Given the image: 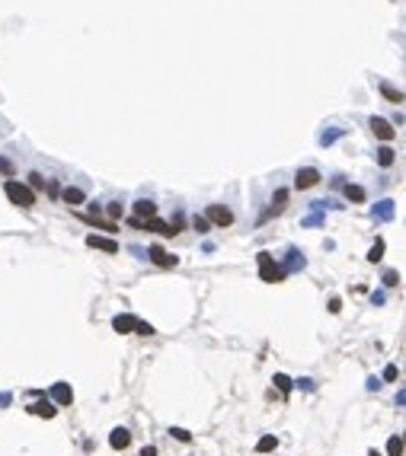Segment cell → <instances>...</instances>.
<instances>
[{"instance_id":"cell-3","label":"cell","mask_w":406,"mask_h":456,"mask_svg":"<svg viewBox=\"0 0 406 456\" xmlns=\"http://www.w3.org/2000/svg\"><path fill=\"white\" fill-rule=\"evenodd\" d=\"M205 217H208L214 226H230V223H234V210L224 207V204H211L208 210H205Z\"/></svg>"},{"instance_id":"cell-34","label":"cell","mask_w":406,"mask_h":456,"mask_svg":"<svg viewBox=\"0 0 406 456\" xmlns=\"http://www.w3.org/2000/svg\"><path fill=\"white\" fill-rule=\"evenodd\" d=\"M141 456H157V450H154V446H144V450H141Z\"/></svg>"},{"instance_id":"cell-19","label":"cell","mask_w":406,"mask_h":456,"mask_svg":"<svg viewBox=\"0 0 406 456\" xmlns=\"http://www.w3.org/2000/svg\"><path fill=\"white\" fill-rule=\"evenodd\" d=\"M342 191H345V198L355 201V204H361V201H365V188H361V185H345Z\"/></svg>"},{"instance_id":"cell-11","label":"cell","mask_w":406,"mask_h":456,"mask_svg":"<svg viewBox=\"0 0 406 456\" xmlns=\"http://www.w3.org/2000/svg\"><path fill=\"white\" fill-rule=\"evenodd\" d=\"M131 217H138V220H154V217H157V204H154V201H148V198L138 201Z\"/></svg>"},{"instance_id":"cell-8","label":"cell","mask_w":406,"mask_h":456,"mask_svg":"<svg viewBox=\"0 0 406 456\" xmlns=\"http://www.w3.org/2000/svg\"><path fill=\"white\" fill-rule=\"evenodd\" d=\"M51 399H55L58 405H71V402H74V389L67 383H55V386H51Z\"/></svg>"},{"instance_id":"cell-36","label":"cell","mask_w":406,"mask_h":456,"mask_svg":"<svg viewBox=\"0 0 406 456\" xmlns=\"http://www.w3.org/2000/svg\"><path fill=\"white\" fill-rule=\"evenodd\" d=\"M368 456H381V453H377V450H371V453H368Z\"/></svg>"},{"instance_id":"cell-21","label":"cell","mask_w":406,"mask_h":456,"mask_svg":"<svg viewBox=\"0 0 406 456\" xmlns=\"http://www.w3.org/2000/svg\"><path fill=\"white\" fill-rule=\"evenodd\" d=\"M393 160H396V153L390 150V147H381V150H377V163L381 166H393Z\"/></svg>"},{"instance_id":"cell-35","label":"cell","mask_w":406,"mask_h":456,"mask_svg":"<svg viewBox=\"0 0 406 456\" xmlns=\"http://www.w3.org/2000/svg\"><path fill=\"white\" fill-rule=\"evenodd\" d=\"M396 402H400V405H406V389L400 392V396H396Z\"/></svg>"},{"instance_id":"cell-17","label":"cell","mask_w":406,"mask_h":456,"mask_svg":"<svg viewBox=\"0 0 406 456\" xmlns=\"http://www.w3.org/2000/svg\"><path fill=\"white\" fill-rule=\"evenodd\" d=\"M80 217H83V214H80ZM83 223H90V226H99V230H106V233H115V230H118V226H115V220H96V217H90V214L83 217Z\"/></svg>"},{"instance_id":"cell-31","label":"cell","mask_w":406,"mask_h":456,"mask_svg":"<svg viewBox=\"0 0 406 456\" xmlns=\"http://www.w3.org/2000/svg\"><path fill=\"white\" fill-rule=\"evenodd\" d=\"M106 214H109V220H115V217L122 214V204H109V207H106Z\"/></svg>"},{"instance_id":"cell-23","label":"cell","mask_w":406,"mask_h":456,"mask_svg":"<svg viewBox=\"0 0 406 456\" xmlns=\"http://www.w3.org/2000/svg\"><path fill=\"white\" fill-rule=\"evenodd\" d=\"M381 259H384V240H377L368 252V262H381Z\"/></svg>"},{"instance_id":"cell-37","label":"cell","mask_w":406,"mask_h":456,"mask_svg":"<svg viewBox=\"0 0 406 456\" xmlns=\"http://www.w3.org/2000/svg\"><path fill=\"white\" fill-rule=\"evenodd\" d=\"M403 443H406V434H403Z\"/></svg>"},{"instance_id":"cell-4","label":"cell","mask_w":406,"mask_h":456,"mask_svg":"<svg viewBox=\"0 0 406 456\" xmlns=\"http://www.w3.org/2000/svg\"><path fill=\"white\" fill-rule=\"evenodd\" d=\"M317 182H320V172L314 169V166H304V169H298V175H295V188H314Z\"/></svg>"},{"instance_id":"cell-27","label":"cell","mask_w":406,"mask_h":456,"mask_svg":"<svg viewBox=\"0 0 406 456\" xmlns=\"http://www.w3.org/2000/svg\"><path fill=\"white\" fill-rule=\"evenodd\" d=\"M384 284H387V287H396V284H400V275H396V271H384Z\"/></svg>"},{"instance_id":"cell-28","label":"cell","mask_w":406,"mask_h":456,"mask_svg":"<svg viewBox=\"0 0 406 456\" xmlns=\"http://www.w3.org/2000/svg\"><path fill=\"white\" fill-rule=\"evenodd\" d=\"M134 332H138V335H144V338H148V335H154V329L148 326V322H141V319H138V326H134Z\"/></svg>"},{"instance_id":"cell-5","label":"cell","mask_w":406,"mask_h":456,"mask_svg":"<svg viewBox=\"0 0 406 456\" xmlns=\"http://www.w3.org/2000/svg\"><path fill=\"white\" fill-rule=\"evenodd\" d=\"M86 246H90V249H99V252H109V256H115L118 252V243L115 240H109V236H86Z\"/></svg>"},{"instance_id":"cell-10","label":"cell","mask_w":406,"mask_h":456,"mask_svg":"<svg viewBox=\"0 0 406 456\" xmlns=\"http://www.w3.org/2000/svg\"><path fill=\"white\" fill-rule=\"evenodd\" d=\"M134 326H138V319H134V316H128V313H122V316H115V319H112V329H115L118 335H131Z\"/></svg>"},{"instance_id":"cell-24","label":"cell","mask_w":406,"mask_h":456,"mask_svg":"<svg viewBox=\"0 0 406 456\" xmlns=\"http://www.w3.org/2000/svg\"><path fill=\"white\" fill-rule=\"evenodd\" d=\"M170 437H173V440H179V443H189V440H192V434L183 431V427H170Z\"/></svg>"},{"instance_id":"cell-1","label":"cell","mask_w":406,"mask_h":456,"mask_svg":"<svg viewBox=\"0 0 406 456\" xmlns=\"http://www.w3.org/2000/svg\"><path fill=\"white\" fill-rule=\"evenodd\" d=\"M4 191H7V198H10L16 207H32L36 204V191H32V185H23V182H16V179H7Z\"/></svg>"},{"instance_id":"cell-30","label":"cell","mask_w":406,"mask_h":456,"mask_svg":"<svg viewBox=\"0 0 406 456\" xmlns=\"http://www.w3.org/2000/svg\"><path fill=\"white\" fill-rule=\"evenodd\" d=\"M29 185H36V188H42V185H45V179H42V175H39V172H29Z\"/></svg>"},{"instance_id":"cell-20","label":"cell","mask_w":406,"mask_h":456,"mask_svg":"<svg viewBox=\"0 0 406 456\" xmlns=\"http://www.w3.org/2000/svg\"><path fill=\"white\" fill-rule=\"evenodd\" d=\"M403 437H390V440H387V456H403Z\"/></svg>"},{"instance_id":"cell-12","label":"cell","mask_w":406,"mask_h":456,"mask_svg":"<svg viewBox=\"0 0 406 456\" xmlns=\"http://www.w3.org/2000/svg\"><path fill=\"white\" fill-rule=\"evenodd\" d=\"M151 262L154 265H163V268H173L176 265V256H170V252L160 249V246H151Z\"/></svg>"},{"instance_id":"cell-26","label":"cell","mask_w":406,"mask_h":456,"mask_svg":"<svg viewBox=\"0 0 406 456\" xmlns=\"http://www.w3.org/2000/svg\"><path fill=\"white\" fill-rule=\"evenodd\" d=\"M195 230H198V233H208V230H211V220H208V217H195Z\"/></svg>"},{"instance_id":"cell-33","label":"cell","mask_w":406,"mask_h":456,"mask_svg":"<svg viewBox=\"0 0 406 456\" xmlns=\"http://www.w3.org/2000/svg\"><path fill=\"white\" fill-rule=\"evenodd\" d=\"M342 310V300H339V297H333V300H330V313H339Z\"/></svg>"},{"instance_id":"cell-9","label":"cell","mask_w":406,"mask_h":456,"mask_svg":"<svg viewBox=\"0 0 406 456\" xmlns=\"http://www.w3.org/2000/svg\"><path fill=\"white\" fill-rule=\"evenodd\" d=\"M144 230L148 233H160V236H176V226L160 220V217H154V220H144Z\"/></svg>"},{"instance_id":"cell-14","label":"cell","mask_w":406,"mask_h":456,"mask_svg":"<svg viewBox=\"0 0 406 456\" xmlns=\"http://www.w3.org/2000/svg\"><path fill=\"white\" fill-rule=\"evenodd\" d=\"M29 411H32V415H39V418H55V415H58V405H55V402L39 399L36 405H29Z\"/></svg>"},{"instance_id":"cell-18","label":"cell","mask_w":406,"mask_h":456,"mask_svg":"<svg viewBox=\"0 0 406 456\" xmlns=\"http://www.w3.org/2000/svg\"><path fill=\"white\" fill-rule=\"evenodd\" d=\"M275 446H279V437H259V440H256V453H272L275 450Z\"/></svg>"},{"instance_id":"cell-25","label":"cell","mask_w":406,"mask_h":456,"mask_svg":"<svg viewBox=\"0 0 406 456\" xmlns=\"http://www.w3.org/2000/svg\"><path fill=\"white\" fill-rule=\"evenodd\" d=\"M275 386H279V389L285 392V396H288V392H291V380H288V376H285V373H275V380H272Z\"/></svg>"},{"instance_id":"cell-13","label":"cell","mask_w":406,"mask_h":456,"mask_svg":"<svg viewBox=\"0 0 406 456\" xmlns=\"http://www.w3.org/2000/svg\"><path fill=\"white\" fill-rule=\"evenodd\" d=\"M285 201H288V188H279V191H275V198H272V207L262 214V220H269V217L282 214V210H285Z\"/></svg>"},{"instance_id":"cell-29","label":"cell","mask_w":406,"mask_h":456,"mask_svg":"<svg viewBox=\"0 0 406 456\" xmlns=\"http://www.w3.org/2000/svg\"><path fill=\"white\" fill-rule=\"evenodd\" d=\"M396 376H400V373H396V367H393V364H387V367H384V380H387V383H393Z\"/></svg>"},{"instance_id":"cell-32","label":"cell","mask_w":406,"mask_h":456,"mask_svg":"<svg viewBox=\"0 0 406 456\" xmlns=\"http://www.w3.org/2000/svg\"><path fill=\"white\" fill-rule=\"evenodd\" d=\"M0 172H4V175H13V163H10V160H0Z\"/></svg>"},{"instance_id":"cell-6","label":"cell","mask_w":406,"mask_h":456,"mask_svg":"<svg viewBox=\"0 0 406 456\" xmlns=\"http://www.w3.org/2000/svg\"><path fill=\"white\" fill-rule=\"evenodd\" d=\"M109 443H112V450H128V446H131V431H128V427H115V431L109 434Z\"/></svg>"},{"instance_id":"cell-22","label":"cell","mask_w":406,"mask_h":456,"mask_svg":"<svg viewBox=\"0 0 406 456\" xmlns=\"http://www.w3.org/2000/svg\"><path fill=\"white\" fill-rule=\"evenodd\" d=\"M374 217H381V220L393 217V201H381V207H374Z\"/></svg>"},{"instance_id":"cell-2","label":"cell","mask_w":406,"mask_h":456,"mask_svg":"<svg viewBox=\"0 0 406 456\" xmlns=\"http://www.w3.org/2000/svg\"><path fill=\"white\" fill-rule=\"evenodd\" d=\"M259 275H262V281H269V284H275V281L285 278V268L275 265V259L269 256V252H259Z\"/></svg>"},{"instance_id":"cell-7","label":"cell","mask_w":406,"mask_h":456,"mask_svg":"<svg viewBox=\"0 0 406 456\" xmlns=\"http://www.w3.org/2000/svg\"><path fill=\"white\" fill-rule=\"evenodd\" d=\"M371 131H374V134L381 137V140H393V134H396L390 121H387V118H377V115L371 118Z\"/></svg>"},{"instance_id":"cell-15","label":"cell","mask_w":406,"mask_h":456,"mask_svg":"<svg viewBox=\"0 0 406 456\" xmlns=\"http://www.w3.org/2000/svg\"><path fill=\"white\" fill-rule=\"evenodd\" d=\"M381 96H384L387 102H393V105H403V102H406V96L396 90V86H390V83H381Z\"/></svg>"},{"instance_id":"cell-16","label":"cell","mask_w":406,"mask_h":456,"mask_svg":"<svg viewBox=\"0 0 406 456\" xmlns=\"http://www.w3.org/2000/svg\"><path fill=\"white\" fill-rule=\"evenodd\" d=\"M61 198L67 201V204H74V207H77V204H83V201H86L83 188H64V191H61Z\"/></svg>"}]
</instances>
